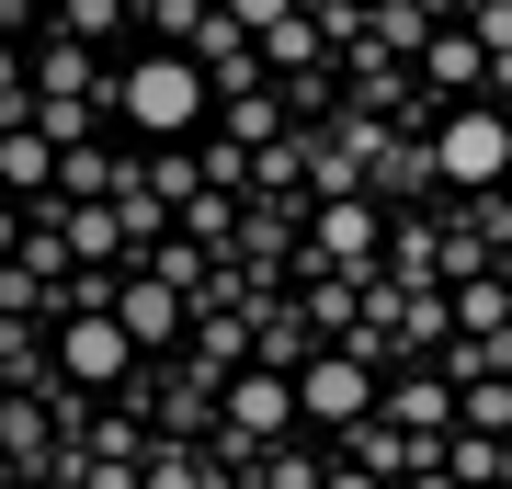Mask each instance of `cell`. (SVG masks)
Instances as JSON below:
<instances>
[{"label":"cell","instance_id":"obj_1","mask_svg":"<svg viewBox=\"0 0 512 489\" xmlns=\"http://www.w3.org/2000/svg\"><path fill=\"white\" fill-rule=\"evenodd\" d=\"M183 103H194L183 69H148V80H137V114H183Z\"/></svg>","mask_w":512,"mask_h":489}]
</instances>
